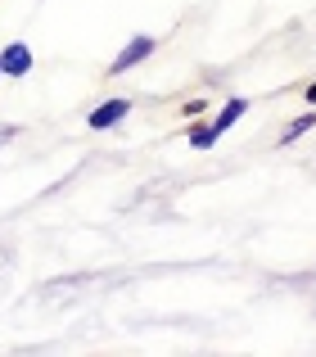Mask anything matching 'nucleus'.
Instances as JSON below:
<instances>
[{"label": "nucleus", "instance_id": "obj_1", "mask_svg": "<svg viewBox=\"0 0 316 357\" xmlns=\"http://www.w3.org/2000/svg\"><path fill=\"white\" fill-rule=\"evenodd\" d=\"M158 50V41L154 36H132V41L123 45V50L113 54V63H109V77H123V73H132V68H141L145 59Z\"/></svg>", "mask_w": 316, "mask_h": 357}, {"label": "nucleus", "instance_id": "obj_2", "mask_svg": "<svg viewBox=\"0 0 316 357\" xmlns=\"http://www.w3.org/2000/svg\"><path fill=\"white\" fill-rule=\"evenodd\" d=\"M127 114H132V100H127V96L100 100V105L86 114V127H90V131H113V127H118V122H123Z\"/></svg>", "mask_w": 316, "mask_h": 357}, {"label": "nucleus", "instance_id": "obj_3", "mask_svg": "<svg viewBox=\"0 0 316 357\" xmlns=\"http://www.w3.org/2000/svg\"><path fill=\"white\" fill-rule=\"evenodd\" d=\"M0 73H5V77H27V73H32V50H27L23 41H9L5 50H0Z\"/></svg>", "mask_w": 316, "mask_h": 357}, {"label": "nucleus", "instance_id": "obj_4", "mask_svg": "<svg viewBox=\"0 0 316 357\" xmlns=\"http://www.w3.org/2000/svg\"><path fill=\"white\" fill-rule=\"evenodd\" d=\"M248 114V100L244 96H235V100H226V105H221V114L217 118H212V131H217V136H226V131L230 127H235V122L239 118H244Z\"/></svg>", "mask_w": 316, "mask_h": 357}, {"label": "nucleus", "instance_id": "obj_5", "mask_svg": "<svg viewBox=\"0 0 316 357\" xmlns=\"http://www.w3.org/2000/svg\"><path fill=\"white\" fill-rule=\"evenodd\" d=\"M185 140H190V149H212V145H217V131H212V122L190 118V131H185Z\"/></svg>", "mask_w": 316, "mask_h": 357}, {"label": "nucleus", "instance_id": "obj_6", "mask_svg": "<svg viewBox=\"0 0 316 357\" xmlns=\"http://www.w3.org/2000/svg\"><path fill=\"white\" fill-rule=\"evenodd\" d=\"M312 127H316V114H303V118L285 122V131H281V145H294V140H299V136H308Z\"/></svg>", "mask_w": 316, "mask_h": 357}, {"label": "nucleus", "instance_id": "obj_7", "mask_svg": "<svg viewBox=\"0 0 316 357\" xmlns=\"http://www.w3.org/2000/svg\"><path fill=\"white\" fill-rule=\"evenodd\" d=\"M181 114H185V118H203V114H208V105H203V100H185Z\"/></svg>", "mask_w": 316, "mask_h": 357}, {"label": "nucleus", "instance_id": "obj_8", "mask_svg": "<svg viewBox=\"0 0 316 357\" xmlns=\"http://www.w3.org/2000/svg\"><path fill=\"white\" fill-rule=\"evenodd\" d=\"M303 100H308V105H316V82H308V86H303Z\"/></svg>", "mask_w": 316, "mask_h": 357}, {"label": "nucleus", "instance_id": "obj_9", "mask_svg": "<svg viewBox=\"0 0 316 357\" xmlns=\"http://www.w3.org/2000/svg\"><path fill=\"white\" fill-rule=\"evenodd\" d=\"M0 77H5V73H0Z\"/></svg>", "mask_w": 316, "mask_h": 357}]
</instances>
